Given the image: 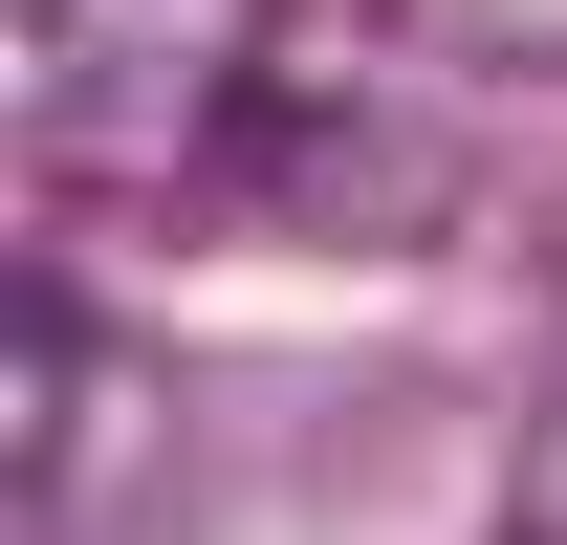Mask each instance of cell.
<instances>
[{
  "label": "cell",
  "mask_w": 567,
  "mask_h": 545,
  "mask_svg": "<svg viewBox=\"0 0 567 545\" xmlns=\"http://www.w3.org/2000/svg\"><path fill=\"white\" fill-rule=\"evenodd\" d=\"M524 545H567V393H546V436H524Z\"/></svg>",
  "instance_id": "2"
},
{
  "label": "cell",
  "mask_w": 567,
  "mask_h": 545,
  "mask_svg": "<svg viewBox=\"0 0 567 545\" xmlns=\"http://www.w3.org/2000/svg\"><path fill=\"white\" fill-rule=\"evenodd\" d=\"M240 110H262V0H22L44 175H197Z\"/></svg>",
  "instance_id": "1"
}]
</instances>
